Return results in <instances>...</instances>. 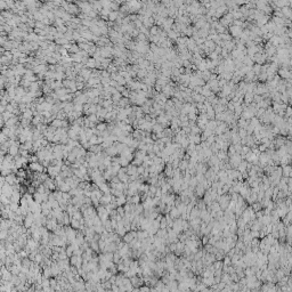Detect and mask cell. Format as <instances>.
<instances>
[{"instance_id":"cell-7","label":"cell","mask_w":292,"mask_h":292,"mask_svg":"<svg viewBox=\"0 0 292 292\" xmlns=\"http://www.w3.org/2000/svg\"><path fill=\"white\" fill-rule=\"evenodd\" d=\"M118 14H119V12H117V10H114V12H111L107 18H108L110 21H115V20L118 18Z\"/></svg>"},{"instance_id":"cell-11","label":"cell","mask_w":292,"mask_h":292,"mask_svg":"<svg viewBox=\"0 0 292 292\" xmlns=\"http://www.w3.org/2000/svg\"><path fill=\"white\" fill-rule=\"evenodd\" d=\"M2 18H3V16H2V15H0V23H2V22H3V20H2Z\"/></svg>"},{"instance_id":"cell-4","label":"cell","mask_w":292,"mask_h":292,"mask_svg":"<svg viewBox=\"0 0 292 292\" xmlns=\"http://www.w3.org/2000/svg\"><path fill=\"white\" fill-rule=\"evenodd\" d=\"M279 73L283 79L289 80L290 79V77H291V74H290V70H289V68H286V67H282V68H279Z\"/></svg>"},{"instance_id":"cell-9","label":"cell","mask_w":292,"mask_h":292,"mask_svg":"<svg viewBox=\"0 0 292 292\" xmlns=\"http://www.w3.org/2000/svg\"><path fill=\"white\" fill-rule=\"evenodd\" d=\"M290 115H291V108L288 106L286 107V118H290Z\"/></svg>"},{"instance_id":"cell-2","label":"cell","mask_w":292,"mask_h":292,"mask_svg":"<svg viewBox=\"0 0 292 292\" xmlns=\"http://www.w3.org/2000/svg\"><path fill=\"white\" fill-rule=\"evenodd\" d=\"M229 31H231V36H233V37H235V38H240V36H241L242 32H243L242 27H235V25H231Z\"/></svg>"},{"instance_id":"cell-3","label":"cell","mask_w":292,"mask_h":292,"mask_svg":"<svg viewBox=\"0 0 292 292\" xmlns=\"http://www.w3.org/2000/svg\"><path fill=\"white\" fill-rule=\"evenodd\" d=\"M24 225H25V227H27V228H30V227H32V226L34 225V216H33L32 213H27V216H25Z\"/></svg>"},{"instance_id":"cell-5","label":"cell","mask_w":292,"mask_h":292,"mask_svg":"<svg viewBox=\"0 0 292 292\" xmlns=\"http://www.w3.org/2000/svg\"><path fill=\"white\" fill-rule=\"evenodd\" d=\"M253 93H245L244 95V99H245V103H247V105H249V104H251L253 101Z\"/></svg>"},{"instance_id":"cell-12","label":"cell","mask_w":292,"mask_h":292,"mask_svg":"<svg viewBox=\"0 0 292 292\" xmlns=\"http://www.w3.org/2000/svg\"><path fill=\"white\" fill-rule=\"evenodd\" d=\"M0 83H2V79L1 78H0Z\"/></svg>"},{"instance_id":"cell-1","label":"cell","mask_w":292,"mask_h":292,"mask_svg":"<svg viewBox=\"0 0 292 292\" xmlns=\"http://www.w3.org/2000/svg\"><path fill=\"white\" fill-rule=\"evenodd\" d=\"M48 173L52 178H56L57 176H59L61 173V168L59 167H56V166H49L48 167Z\"/></svg>"},{"instance_id":"cell-10","label":"cell","mask_w":292,"mask_h":292,"mask_svg":"<svg viewBox=\"0 0 292 292\" xmlns=\"http://www.w3.org/2000/svg\"><path fill=\"white\" fill-rule=\"evenodd\" d=\"M5 6H6V3H3V2H0V7H1V8H3Z\"/></svg>"},{"instance_id":"cell-6","label":"cell","mask_w":292,"mask_h":292,"mask_svg":"<svg viewBox=\"0 0 292 292\" xmlns=\"http://www.w3.org/2000/svg\"><path fill=\"white\" fill-rule=\"evenodd\" d=\"M86 66L87 68H94V67H96V59L95 58H89V59H87V62H86Z\"/></svg>"},{"instance_id":"cell-8","label":"cell","mask_w":292,"mask_h":292,"mask_svg":"<svg viewBox=\"0 0 292 292\" xmlns=\"http://www.w3.org/2000/svg\"><path fill=\"white\" fill-rule=\"evenodd\" d=\"M6 238H8V231H6V229L0 231V241H3Z\"/></svg>"}]
</instances>
